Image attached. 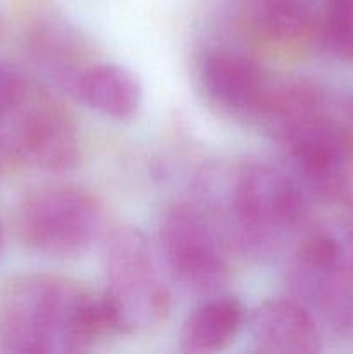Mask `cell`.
I'll use <instances>...</instances> for the list:
<instances>
[{
	"label": "cell",
	"instance_id": "obj_6",
	"mask_svg": "<svg viewBox=\"0 0 353 354\" xmlns=\"http://www.w3.org/2000/svg\"><path fill=\"white\" fill-rule=\"evenodd\" d=\"M16 161L47 173H68L82 158L78 130L57 102L33 88L6 127Z\"/></svg>",
	"mask_w": 353,
	"mask_h": 354
},
{
	"label": "cell",
	"instance_id": "obj_3",
	"mask_svg": "<svg viewBox=\"0 0 353 354\" xmlns=\"http://www.w3.org/2000/svg\"><path fill=\"white\" fill-rule=\"evenodd\" d=\"M106 287L100 292L114 332L138 334L168 317L172 292L147 237L135 227H118L104 244Z\"/></svg>",
	"mask_w": 353,
	"mask_h": 354
},
{
	"label": "cell",
	"instance_id": "obj_2",
	"mask_svg": "<svg viewBox=\"0 0 353 354\" xmlns=\"http://www.w3.org/2000/svg\"><path fill=\"white\" fill-rule=\"evenodd\" d=\"M307 211V190L284 169L249 162L232 176L227 194L230 232L248 254H275L301 227Z\"/></svg>",
	"mask_w": 353,
	"mask_h": 354
},
{
	"label": "cell",
	"instance_id": "obj_1",
	"mask_svg": "<svg viewBox=\"0 0 353 354\" xmlns=\"http://www.w3.org/2000/svg\"><path fill=\"white\" fill-rule=\"evenodd\" d=\"M114 334L100 294L76 280L28 273L0 290V348L16 354H69Z\"/></svg>",
	"mask_w": 353,
	"mask_h": 354
},
{
	"label": "cell",
	"instance_id": "obj_9",
	"mask_svg": "<svg viewBox=\"0 0 353 354\" xmlns=\"http://www.w3.org/2000/svg\"><path fill=\"white\" fill-rule=\"evenodd\" d=\"M246 325V310L230 294H213L194 308L180 328V349L187 354L225 351Z\"/></svg>",
	"mask_w": 353,
	"mask_h": 354
},
{
	"label": "cell",
	"instance_id": "obj_7",
	"mask_svg": "<svg viewBox=\"0 0 353 354\" xmlns=\"http://www.w3.org/2000/svg\"><path fill=\"white\" fill-rule=\"evenodd\" d=\"M199 78L208 99L239 120H262L275 90L258 62L225 48L201 59Z\"/></svg>",
	"mask_w": 353,
	"mask_h": 354
},
{
	"label": "cell",
	"instance_id": "obj_4",
	"mask_svg": "<svg viewBox=\"0 0 353 354\" xmlns=\"http://www.w3.org/2000/svg\"><path fill=\"white\" fill-rule=\"evenodd\" d=\"M106 213L96 194L73 183H47L28 190L16 209V232L42 256H82L102 237Z\"/></svg>",
	"mask_w": 353,
	"mask_h": 354
},
{
	"label": "cell",
	"instance_id": "obj_8",
	"mask_svg": "<svg viewBox=\"0 0 353 354\" xmlns=\"http://www.w3.org/2000/svg\"><path fill=\"white\" fill-rule=\"evenodd\" d=\"M253 346L263 354H311L320 351V330L314 313L294 297H273L246 315Z\"/></svg>",
	"mask_w": 353,
	"mask_h": 354
},
{
	"label": "cell",
	"instance_id": "obj_12",
	"mask_svg": "<svg viewBox=\"0 0 353 354\" xmlns=\"http://www.w3.org/2000/svg\"><path fill=\"white\" fill-rule=\"evenodd\" d=\"M35 86L12 66L0 62V130L6 133V127L14 114L21 109Z\"/></svg>",
	"mask_w": 353,
	"mask_h": 354
},
{
	"label": "cell",
	"instance_id": "obj_5",
	"mask_svg": "<svg viewBox=\"0 0 353 354\" xmlns=\"http://www.w3.org/2000/svg\"><path fill=\"white\" fill-rule=\"evenodd\" d=\"M159 245L170 275L194 294L213 296L228 280V261L217 228L189 204L173 206L163 216Z\"/></svg>",
	"mask_w": 353,
	"mask_h": 354
},
{
	"label": "cell",
	"instance_id": "obj_14",
	"mask_svg": "<svg viewBox=\"0 0 353 354\" xmlns=\"http://www.w3.org/2000/svg\"><path fill=\"white\" fill-rule=\"evenodd\" d=\"M2 249H3V228H2V221H0V256H2Z\"/></svg>",
	"mask_w": 353,
	"mask_h": 354
},
{
	"label": "cell",
	"instance_id": "obj_10",
	"mask_svg": "<svg viewBox=\"0 0 353 354\" xmlns=\"http://www.w3.org/2000/svg\"><path fill=\"white\" fill-rule=\"evenodd\" d=\"M71 90L90 109L113 120H130L142 104V85L137 75L113 62L87 66Z\"/></svg>",
	"mask_w": 353,
	"mask_h": 354
},
{
	"label": "cell",
	"instance_id": "obj_15",
	"mask_svg": "<svg viewBox=\"0 0 353 354\" xmlns=\"http://www.w3.org/2000/svg\"><path fill=\"white\" fill-rule=\"evenodd\" d=\"M2 30H3V23H2V17H0V37H2Z\"/></svg>",
	"mask_w": 353,
	"mask_h": 354
},
{
	"label": "cell",
	"instance_id": "obj_11",
	"mask_svg": "<svg viewBox=\"0 0 353 354\" xmlns=\"http://www.w3.org/2000/svg\"><path fill=\"white\" fill-rule=\"evenodd\" d=\"M320 31L332 54L353 61V0H324Z\"/></svg>",
	"mask_w": 353,
	"mask_h": 354
},
{
	"label": "cell",
	"instance_id": "obj_13",
	"mask_svg": "<svg viewBox=\"0 0 353 354\" xmlns=\"http://www.w3.org/2000/svg\"><path fill=\"white\" fill-rule=\"evenodd\" d=\"M12 161H16V156L10 147V142L7 135L0 130V171H3Z\"/></svg>",
	"mask_w": 353,
	"mask_h": 354
}]
</instances>
